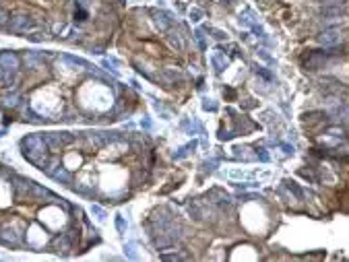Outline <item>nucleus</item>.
<instances>
[{
  "label": "nucleus",
  "mask_w": 349,
  "mask_h": 262,
  "mask_svg": "<svg viewBox=\"0 0 349 262\" xmlns=\"http://www.w3.org/2000/svg\"><path fill=\"white\" fill-rule=\"evenodd\" d=\"M0 110L29 124L112 122L128 110V91L95 66L52 52L0 54Z\"/></svg>",
  "instance_id": "obj_1"
},
{
  "label": "nucleus",
  "mask_w": 349,
  "mask_h": 262,
  "mask_svg": "<svg viewBox=\"0 0 349 262\" xmlns=\"http://www.w3.org/2000/svg\"><path fill=\"white\" fill-rule=\"evenodd\" d=\"M25 159L81 196L118 202L138 180L141 153L116 132H46L21 141Z\"/></svg>",
  "instance_id": "obj_2"
},
{
  "label": "nucleus",
  "mask_w": 349,
  "mask_h": 262,
  "mask_svg": "<svg viewBox=\"0 0 349 262\" xmlns=\"http://www.w3.org/2000/svg\"><path fill=\"white\" fill-rule=\"evenodd\" d=\"M97 241L79 206L0 165V243L13 250L75 256Z\"/></svg>",
  "instance_id": "obj_3"
},
{
  "label": "nucleus",
  "mask_w": 349,
  "mask_h": 262,
  "mask_svg": "<svg viewBox=\"0 0 349 262\" xmlns=\"http://www.w3.org/2000/svg\"><path fill=\"white\" fill-rule=\"evenodd\" d=\"M114 0H0V31L33 42L106 50L116 29Z\"/></svg>",
  "instance_id": "obj_4"
}]
</instances>
